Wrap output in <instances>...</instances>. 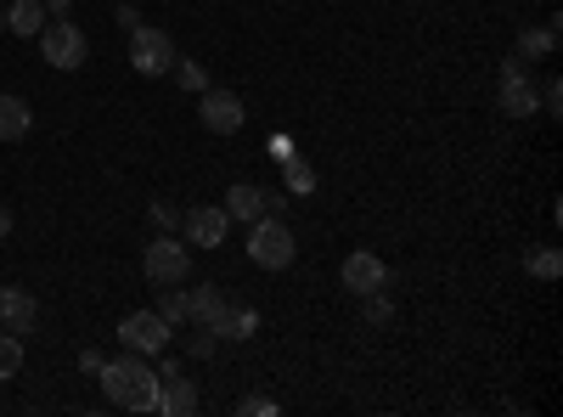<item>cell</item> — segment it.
Returning a JSON list of instances; mask_svg holds the SVG:
<instances>
[{
  "label": "cell",
  "instance_id": "f546056e",
  "mask_svg": "<svg viewBox=\"0 0 563 417\" xmlns=\"http://www.w3.org/2000/svg\"><path fill=\"white\" fill-rule=\"evenodd\" d=\"M558 102H563V85H558V79H547V113H558Z\"/></svg>",
  "mask_w": 563,
  "mask_h": 417
},
{
  "label": "cell",
  "instance_id": "7a4b0ae2",
  "mask_svg": "<svg viewBox=\"0 0 563 417\" xmlns=\"http://www.w3.org/2000/svg\"><path fill=\"white\" fill-rule=\"evenodd\" d=\"M294 254H299V243H294V231H288V220H282V215L249 220V260L260 271H288Z\"/></svg>",
  "mask_w": 563,
  "mask_h": 417
},
{
  "label": "cell",
  "instance_id": "52a82bcc",
  "mask_svg": "<svg viewBox=\"0 0 563 417\" xmlns=\"http://www.w3.org/2000/svg\"><path fill=\"white\" fill-rule=\"evenodd\" d=\"M198 119H203V130H214V135H238V130H243V119H249V108H243L238 90H214V85H203V97H198Z\"/></svg>",
  "mask_w": 563,
  "mask_h": 417
},
{
  "label": "cell",
  "instance_id": "1f68e13d",
  "mask_svg": "<svg viewBox=\"0 0 563 417\" xmlns=\"http://www.w3.org/2000/svg\"><path fill=\"white\" fill-rule=\"evenodd\" d=\"M12 238V209H0V243Z\"/></svg>",
  "mask_w": 563,
  "mask_h": 417
},
{
  "label": "cell",
  "instance_id": "4dcf8cb0",
  "mask_svg": "<svg viewBox=\"0 0 563 417\" xmlns=\"http://www.w3.org/2000/svg\"><path fill=\"white\" fill-rule=\"evenodd\" d=\"M113 18H119V29H135V23H141V12H135V7H119Z\"/></svg>",
  "mask_w": 563,
  "mask_h": 417
},
{
  "label": "cell",
  "instance_id": "d4e9b609",
  "mask_svg": "<svg viewBox=\"0 0 563 417\" xmlns=\"http://www.w3.org/2000/svg\"><path fill=\"white\" fill-rule=\"evenodd\" d=\"M214 339H220L214 328H198L192 339H186V350H192V355H214Z\"/></svg>",
  "mask_w": 563,
  "mask_h": 417
},
{
  "label": "cell",
  "instance_id": "5bb4252c",
  "mask_svg": "<svg viewBox=\"0 0 563 417\" xmlns=\"http://www.w3.org/2000/svg\"><path fill=\"white\" fill-rule=\"evenodd\" d=\"M220 316H225L220 288H192V294H186V321H198V328H214L220 333Z\"/></svg>",
  "mask_w": 563,
  "mask_h": 417
},
{
  "label": "cell",
  "instance_id": "30bf717a",
  "mask_svg": "<svg viewBox=\"0 0 563 417\" xmlns=\"http://www.w3.org/2000/svg\"><path fill=\"white\" fill-rule=\"evenodd\" d=\"M180 226H186V243H198V249H220V243H225L231 215H225L220 204H198V209H186V215H180Z\"/></svg>",
  "mask_w": 563,
  "mask_h": 417
},
{
  "label": "cell",
  "instance_id": "603a6c76",
  "mask_svg": "<svg viewBox=\"0 0 563 417\" xmlns=\"http://www.w3.org/2000/svg\"><path fill=\"white\" fill-rule=\"evenodd\" d=\"M175 79H180V85H186V90H203V85H209V79H203V68H198V63H175Z\"/></svg>",
  "mask_w": 563,
  "mask_h": 417
},
{
  "label": "cell",
  "instance_id": "9a60e30c",
  "mask_svg": "<svg viewBox=\"0 0 563 417\" xmlns=\"http://www.w3.org/2000/svg\"><path fill=\"white\" fill-rule=\"evenodd\" d=\"M34 124V108L23 97H0V142H23Z\"/></svg>",
  "mask_w": 563,
  "mask_h": 417
},
{
  "label": "cell",
  "instance_id": "484cf974",
  "mask_svg": "<svg viewBox=\"0 0 563 417\" xmlns=\"http://www.w3.org/2000/svg\"><path fill=\"white\" fill-rule=\"evenodd\" d=\"M102 366H108V355H102V350H79V373H90V378H97Z\"/></svg>",
  "mask_w": 563,
  "mask_h": 417
},
{
  "label": "cell",
  "instance_id": "6da1fadb",
  "mask_svg": "<svg viewBox=\"0 0 563 417\" xmlns=\"http://www.w3.org/2000/svg\"><path fill=\"white\" fill-rule=\"evenodd\" d=\"M97 378H102V395L113 406H124V411H158V373L135 350H124L119 361H108Z\"/></svg>",
  "mask_w": 563,
  "mask_h": 417
},
{
  "label": "cell",
  "instance_id": "3957f363",
  "mask_svg": "<svg viewBox=\"0 0 563 417\" xmlns=\"http://www.w3.org/2000/svg\"><path fill=\"white\" fill-rule=\"evenodd\" d=\"M141 271H147L153 288H169V283H186V276H192V254H186V243H175L164 231V238H153L147 254H141Z\"/></svg>",
  "mask_w": 563,
  "mask_h": 417
},
{
  "label": "cell",
  "instance_id": "d6a6232c",
  "mask_svg": "<svg viewBox=\"0 0 563 417\" xmlns=\"http://www.w3.org/2000/svg\"><path fill=\"white\" fill-rule=\"evenodd\" d=\"M0 34H7V7H0Z\"/></svg>",
  "mask_w": 563,
  "mask_h": 417
},
{
  "label": "cell",
  "instance_id": "e0dca14e",
  "mask_svg": "<svg viewBox=\"0 0 563 417\" xmlns=\"http://www.w3.org/2000/svg\"><path fill=\"white\" fill-rule=\"evenodd\" d=\"M282 187H288V198H310L316 193V169L305 158H282Z\"/></svg>",
  "mask_w": 563,
  "mask_h": 417
},
{
  "label": "cell",
  "instance_id": "7402d4cb",
  "mask_svg": "<svg viewBox=\"0 0 563 417\" xmlns=\"http://www.w3.org/2000/svg\"><path fill=\"white\" fill-rule=\"evenodd\" d=\"M525 265H530V276H541V283H552V276L563 271V254H558V249H536V254H530Z\"/></svg>",
  "mask_w": 563,
  "mask_h": 417
},
{
  "label": "cell",
  "instance_id": "83f0119b",
  "mask_svg": "<svg viewBox=\"0 0 563 417\" xmlns=\"http://www.w3.org/2000/svg\"><path fill=\"white\" fill-rule=\"evenodd\" d=\"M153 220H158V226H164V231H175V220H180V215H175V209H169V204H153Z\"/></svg>",
  "mask_w": 563,
  "mask_h": 417
},
{
  "label": "cell",
  "instance_id": "cb8c5ba5",
  "mask_svg": "<svg viewBox=\"0 0 563 417\" xmlns=\"http://www.w3.org/2000/svg\"><path fill=\"white\" fill-rule=\"evenodd\" d=\"M361 299H366V321H389V316H395L389 299H384V288H378V294H361Z\"/></svg>",
  "mask_w": 563,
  "mask_h": 417
},
{
  "label": "cell",
  "instance_id": "ba28073f",
  "mask_svg": "<svg viewBox=\"0 0 563 417\" xmlns=\"http://www.w3.org/2000/svg\"><path fill=\"white\" fill-rule=\"evenodd\" d=\"M536 108H541V97H536V85H530V74H525V57L501 63V113H507V119H530Z\"/></svg>",
  "mask_w": 563,
  "mask_h": 417
},
{
  "label": "cell",
  "instance_id": "8fae6325",
  "mask_svg": "<svg viewBox=\"0 0 563 417\" xmlns=\"http://www.w3.org/2000/svg\"><path fill=\"white\" fill-rule=\"evenodd\" d=\"M339 276H344V288H350L355 299H361V294H378V288H389V265H384L378 254H366V249H361V254H350Z\"/></svg>",
  "mask_w": 563,
  "mask_h": 417
},
{
  "label": "cell",
  "instance_id": "5b68a950",
  "mask_svg": "<svg viewBox=\"0 0 563 417\" xmlns=\"http://www.w3.org/2000/svg\"><path fill=\"white\" fill-rule=\"evenodd\" d=\"M85 34H79V23H68V18H57V23H45L40 29V57L52 63V68H63V74H74L79 63H85Z\"/></svg>",
  "mask_w": 563,
  "mask_h": 417
},
{
  "label": "cell",
  "instance_id": "ffe728a7",
  "mask_svg": "<svg viewBox=\"0 0 563 417\" xmlns=\"http://www.w3.org/2000/svg\"><path fill=\"white\" fill-rule=\"evenodd\" d=\"M552 40H558V23H547V29H525V34H519V57H547V52H552Z\"/></svg>",
  "mask_w": 563,
  "mask_h": 417
},
{
  "label": "cell",
  "instance_id": "8992f818",
  "mask_svg": "<svg viewBox=\"0 0 563 417\" xmlns=\"http://www.w3.org/2000/svg\"><path fill=\"white\" fill-rule=\"evenodd\" d=\"M169 321L158 316V310H130L124 321H119V344L124 350H135V355H153V350H169Z\"/></svg>",
  "mask_w": 563,
  "mask_h": 417
},
{
  "label": "cell",
  "instance_id": "4316f807",
  "mask_svg": "<svg viewBox=\"0 0 563 417\" xmlns=\"http://www.w3.org/2000/svg\"><path fill=\"white\" fill-rule=\"evenodd\" d=\"M238 411H249V417H271V411H276V400H265V395H249Z\"/></svg>",
  "mask_w": 563,
  "mask_h": 417
},
{
  "label": "cell",
  "instance_id": "7c38bea8",
  "mask_svg": "<svg viewBox=\"0 0 563 417\" xmlns=\"http://www.w3.org/2000/svg\"><path fill=\"white\" fill-rule=\"evenodd\" d=\"M0 328L7 333H34V294L29 288H0Z\"/></svg>",
  "mask_w": 563,
  "mask_h": 417
},
{
  "label": "cell",
  "instance_id": "4fadbf2b",
  "mask_svg": "<svg viewBox=\"0 0 563 417\" xmlns=\"http://www.w3.org/2000/svg\"><path fill=\"white\" fill-rule=\"evenodd\" d=\"M231 220H260L265 215V193L254 187V180H238V187H225V204H220Z\"/></svg>",
  "mask_w": 563,
  "mask_h": 417
},
{
  "label": "cell",
  "instance_id": "44dd1931",
  "mask_svg": "<svg viewBox=\"0 0 563 417\" xmlns=\"http://www.w3.org/2000/svg\"><path fill=\"white\" fill-rule=\"evenodd\" d=\"M18 366H23V339L0 333V378H18Z\"/></svg>",
  "mask_w": 563,
  "mask_h": 417
},
{
  "label": "cell",
  "instance_id": "d6986e66",
  "mask_svg": "<svg viewBox=\"0 0 563 417\" xmlns=\"http://www.w3.org/2000/svg\"><path fill=\"white\" fill-rule=\"evenodd\" d=\"M164 321H169V328H180V321H186V294H180V283H169V288H158V305H153Z\"/></svg>",
  "mask_w": 563,
  "mask_h": 417
},
{
  "label": "cell",
  "instance_id": "277c9868",
  "mask_svg": "<svg viewBox=\"0 0 563 417\" xmlns=\"http://www.w3.org/2000/svg\"><path fill=\"white\" fill-rule=\"evenodd\" d=\"M130 68H135V74H147V79L169 74V68H175V45H169V34L153 29V23H135V29H130Z\"/></svg>",
  "mask_w": 563,
  "mask_h": 417
},
{
  "label": "cell",
  "instance_id": "ac0fdd59",
  "mask_svg": "<svg viewBox=\"0 0 563 417\" xmlns=\"http://www.w3.org/2000/svg\"><path fill=\"white\" fill-rule=\"evenodd\" d=\"M249 333H260V316H254L249 305H225V316H220V339H249Z\"/></svg>",
  "mask_w": 563,
  "mask_h": 417
},
{
  "label": "cell",
  "instance_id": "9c48e42d",
  "mask_svg": "<svg viewBox=\"0 0 563 417\" xmlns=\"http://www.w3.org/2000/svg\"><path fill=\"white\" fill-rule=\"evenodd\" d=\"M158 411L164 417H192L198 411V389H192V378H186L175 361L158 366Z\"/></svg>",
  "mask_w": 563,
  "mask_h": 417
},
{
  "label": "cell",
  "instance_id": "f1b7e54d",
  "mask_svg": "<svg viewBox=\"0 0 563 417\" xmlns=\"http://www.w3.org/2000/svg\"><path fill=\"white\" fill-rule=\"evenodd\" d=\"M288 204H294L288 193H265V215H282V209H288Z\"/></svg>",
  "mask_w": 563,
  "mask_h": 417
},
{
  "label": "cell",
  "instance_id": "2e32d148",
  "mask_svg": "<svg viewBox=\"0 0 563 417\" xmlns=\"http://www.w3.org/2000/svg\"><path fill=\"white\" fill-rule=\"evenodd\" d=\"M7 29L23 34V40H34V34L45 29V7H40V0H18V7L7 12Z\"/></svg>",
  "mask_w": 563,
  "mask_h": 417
}]
</instances>
